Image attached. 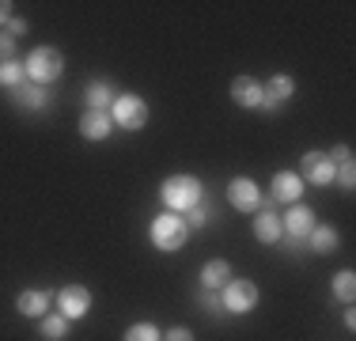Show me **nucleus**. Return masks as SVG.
I'll list each match as a JSON object with an SVG mask.
<instances>
[{"instance_id": "obj_5", "label": "nucleus", "mask_w": 356, "mask_h": 341, "mask_svg": "<svg viewBox=\"0 0 356 341\" xmlns=\"http://www.w3.org/2000/svg\"><path fill=\"white\" fill-rule=\"evenodd\" d=\"M258 300H261V292L250 277H232L220 288V303H224L227 315H250L258 307Z\"/></svg>"}, {"instance_id": "obj_8", "label": "nucleus", "mask_w": 356, "mask_h": 341, "mask_svg": "<svg viewBox=\"0 0 356 341\" xmlns=\"http://www.w3.org/2000/svg\"><path fill=\"white\" fill-rule=\"evenodd\" d=\"M227 205H232L235 212H258L261 209V190L258 182L247 175H235L232 182H227Z\"/></svg>"}, {"instance_id": "obj_17", "label": "nucleus", "mask_w": 356, "mask_h": 341, "mask_svg": "<svg viewBox=\"0 0 356 341\" xmlns=\"http://www.w3.org/2000/svg\"><path fill=\"white\" fill-rule=\"evenodd\" d=\"M303 243H307L311 254H330V251H337L341 235H337V228H330V224H315V228H311V235L303 239Z\"/></svg>"}, {"instance_id": "obj_13", "label": "nucleus", "mask_w": 356, "mask_h": 341, "mask_svg": "<svg viewBox=\"0 0 356 341\" xmlns=\"http://www.w3.org/2000/svg\"><path fill=\"white\" fill-rule=\"evenodd\" d=\"M254 239L266 246H277L284 239V228H281V216L273 212V205L269 209H258V216H254Z\"/></svg>"}, {"instance_id": "obj_7", "label": "nucleus", "mask_w": 356, "mask_h": 341, "mask_svg": "<svg viewBox=\"0 0 356 341\" xmlns=\"http://www.w3.org/2000/svg\"><path fill=\"white\" fill-rule=\"evenodd\" d=\"M315 224H318L315 209H311V205H303V201H296L292 209H288V216H281V228H284L288 246H300L303 239L311 235V228H315Z\"/></svg>"}, {"instance_id": "obj_26", "label": "nucleus", "mask_w": 356, "mask_h": 341, "mask_svg": "<svg viewBox=\"0 0 356 341\" xmlns=\"http://www.w3.org/2000/svg\"><path fill=\"white\" fill-rule=\"evenodd\" d=\"M197 303L205 307L209 315H213V311L220 315V311H224V303H220V292H213V288H201V292H197Z\"/></svg>"}, {"instance_id": "obj_6", "label": "nucleus", "mask_w": 356, "mask_h": 341, "mask_svg": "<svg viewBox=\"0 0 356 341\" xmlns=\"http://www.w3.org/2000/svg\"><path fill=\"white\" fill-rule=\"evenodd\" d=\"M54 300H57V315H65L69 322H80L91 315V288L88 285H65Z\"/></svg>"}, {"instance_id": "obj_9", "label": "nucleus", "mask_w": 356, "mask_h": 341, "mask_svg": "<svg viewBox=\"0 0 356 341\" xmlns=\"http://www.w3.org/2000/svg\"><path fill=\"white\" fill-rule=\"evenodd\" d=\"M334 159L326 156V152H303V159H300V170L296 175L303 178V182H311V186H330L334 182Z\"/></svg>"}, {"instance_id": "obj_14", "label": "nucleus", "mask_w": 356, "mask_h": 341, "mask_svg": "<svg viewBox=\"0 0 356 341\" xmlns=\"http://www.w3.org/2000/svg\"><path fill=\"white\" fill-rule=\"evenodd\" d=\"M232 102L243 110H258L261 106V84L254 76H235L232 80Z\"/></svg>"}, {"instance_id": "obj_29", "label": "nucleus", "mask_w": 356, "mask_h": 341, "mask_svg": "<svg viewBox=\"0 0 356 341\" xmlns=\"http://www.w3.org/2000/svg\"><path fill=\"white\" fill-rule=\"evenodd\" d=\"M163 341H193V330H186V326H175V330H167Z\"/></svg>"}, {"instance_id": "obj_12", "label": "nucleus", "mask_w": 356, "mask_h": 341, "mask_svg": "<svg viewBox=\"0 0 356 341\" xmlns=\"http://www.w3.org/2000/svg\"><path fill=\"white\" fill-rule=\"evenodd\" d=\"M269 193H273V201L296 205V201L303 198V178L296 175V170H277L273 182H269Z\"/></svg>"}, {"instance_id": "obj_10", "label": "nucleus", "mask_w": 356, "mask_h": 341, "mask_svg": "<svg viewBox=\"0 0 356 341\" xmlns=\"http://www.w3.org/2000/svg\"><path fill=\"white\" fill-rule=\"evenodd\" d=\"M292 91H296V80L288 72H277V76H269L266 84H261V106L258 110H266V114H273V110H281L288 99H292Z\"/></svg>"}, {"instance_id": "obj_32", "label": "nucleus", "mask_w": 356, "mask_h": 341, "mask_svg": "<svg viewBox=\"0 0 356 341\" xmlns=\"http://www.w3.org/2000/svg\"><path fill=\"white\" fill-rule=\"evenodd\" d=\"M341 322H345V330H356V311H353V307H345Z\"/></svg>"}, {"instance_id": "obj_18", "label": "nucleus", "mask_w": 356, "mask_h": 341, "mask_svg": "<svg viewBox=\"0 0 356 341\" xmlns=\"http://www.w3.org/2000/svg\"><path fill=\"white\" fill-rule=\"evenodd\" d=\"M12 95H15V102H19L23 110H46L49 106V95H46V88H38V84H31V80H23L19 88H12Z\"/></svg>"}, {"instance_id": "obj_2", "label": "nucleus", "mask_w": 356, "mask_h": 341, "mask_svg": "<svg viewBox=\"0 0 356 341\" xmlns=\"http://www.w3.org/2000/svg\"><path fill=\"white\" fill-rule=\"evenodd\" d=\"M23 76H27L31 84H38V88L61 80L65 76V54L57 46H35L23 57Z\"/></svg>"}, {"instance_id": "obj_22", "label": "nucleus", "mask_w": 356, "mask_h": 341, "mask_svg": "<svg viewBox=\"0 0 356 341\" xmlns=\"http://www.w3.org/2000/svg\"><path fill=\"white\" fill-rule=\"evenodd\" d=\"M122 341H163V330H159L156 322H133L122 334Z\"/></svg>"}, {"instance_id": "obj_25", "label": "nucleus", "mask_w": 356, "mask_h": 341, "mask_svg": "<svg viewBox=\"0 0 356 341\" xmlns=\"http://www.w3.org/2000/svg\"><path fill=\"white\" fill-rule=\"evenodd\" d=\"M334 182L341 186L345 193H353L356 190V164L349 159V164H337V170H334Z\"/></svg>"}, {"instance_id": "obj_20", "label": "nucleus", "mask_w": 356, "mask_h": 341, "mask_svg": "<svg viewBox=\"0 0 356 341\" xmlns=\"http://www.w3.org/2000/svg\"><path fill=\"white\" fill-rule=\"evenodd\" d=\"M232 280V266H227L224 258H213L201 266V288H213V292H220V288Z\"/></svg>"}, {"instance_id": "obj_30", "label": "nucleus", "mask_w": 356, "mask_h": 341, "mask_svg": "<svg viewBox=\"0 0 356 341\" xmlns=\"http://www.w3.org/2000/svg\"><path fill=\"white\" fill-rule=\"evenodd\" d=\"M31 31V23L27 19H15L12 15V23H8V34H12V38H19V34H27Z\"/></svg>"}, {"instance_id": "obj_3", "label": "nucleus", "mask_w": 356, "mask_h": 341, "mask_svg": "<svg viewBox=\"0 0 356 341\" xmlns=\"http://www.w3.org/2000/svg\"><path fill=\"white\" fill-rule=\"evenodd\" d=\"M148 239H152L156 251L175 254V251H182V246L190 243V228H186V220L178 216V212H159V216H152Z\"/></svg>"}, {"instance_id": "obj_24", "label": "nucleus", "mask_w": 356, "mask_h": 341, "mask_svg": "<svg viewBox=\"0 0 356 341\" xmlns=\"http://www.w3.org/2000/svg\"><path fill=\"white\" fill-rule=\"evenodd\" d=\"M27 80V76H23V65L19 61H0V88H19V84Z\"/></svg>"}, {"instance_id": "obj_4", "label": "nucleus", "mask_w": 356, "mask_h": 341, "mask_svg": "<svg viewBox=\"0 0 356 341\" xmlns=\"http://www.w3.org/2000/svg\"><path fill=\"white\" fill-rule=\"evenodd\" d=\"M148 118H152V106L137 95V91H118V99L110 102V122H114V129L137 133L148 125Z\"/></svg>"}, {"instance_id": "obj_23", "label": "nucleus", "mask_w": 356, "mask_h": 341, "mask_svg": "<svg viewBox=\"0 0 356 341\" xmlns=\"http://www.w3.org/2000/svg\"><path fill=\"white\" fill-rule=\"evenodd\" d=\"M182 220H186V228H190V232H201V228H209L216 216H213V209L201 201V205H193L190 212H182Z\"/></svg>"}, {"instance_id": "obj_11", "label": "nucleus", "mask_w": 356, "mask_h": 341, "mask_svg": "<svg viewBox=\"0 0 356 341\" xmlns=\"http://www.w3.org/2000/svg\"><path fill=\"white\" fill-rule=\"evenodd\" d=\"M80 136L83 141H106L110 133H114V122H110V110H83V118H80Z\"/></svg>"}, {"instance_id": "obj_28", "label": "nucleus", "mask_w": 356, "mask_h": 341, "mask_svg": "<svg viewBox=\"0 0 356 341\" xmlns=\"http://www.w3.org/2000/svg\"><path fill=\"white\" fill-rule=\"evenodd\" d=\"M326 156L334 159V167H337V164H349V159H353V148H349V144H337V148H330Z\"/></svg>"}, {"instance_id": "obj_19", "label": "nucleus", "mask_w": 356, "mask_h": 341, "mask_svg": "<svg viewBox=\"0 0 356 341\" xmlns=\"http://www.w3.org/2000/svg\"><path fill=\"white\" fill-rule=\"evenodd\" d=\"M38 334H42V341H69L72 322L65 319V315L49 311V315H42V319H38Z\"/></svg>"}, {"instance_id": "obj_1", "label": "nucleus", "mask_w": 356, "mask_h": 341, "mask_svg": "<svg viewBox=\"0 0 356 341\" xmlns=\"http://www.w3.org/2000/svg\"><path fill=\"white\" fill-rule=\"evenodd\" d=\"M159 201L167 205V212H178V216H182L193 205L205 201V186H201L197 175H171L159 186Z\"/></svg>"}, {"instance_id": "obj_21", "label": "nucleus", "mask_w": 356, "mask_h": 341, "mask_svg": "<svg viewBox=\"0 0 356 341\" xmlns=\"http://www.w3.org/2000/svg\"><path fill=\"white\" fill-rule=\"evenodd\" d=\"M334 300H341L345 307H353V300H356V273L353 269H341V273H334Z\"/></svg>"}, {"instance_id": "obj_31", "label": "nucleus", "mask_w": 356, "mask_h": 341, "mask_svg": "<svg viewBox=\"0 0 356 341\" xmlns=\"http://www.w3.org/2000/svg\"><path fill=\"white\" fill-rule=\"evenodd\" d=\"M12 23V0H0V27Z\"/></svg>"}, {"instance_id": "obj_27", "label": "nucleus", "mask_w": 356, "mask_h": 341, "mask_svg": "<svg viewBox=\"0 0 356 341\" xmlns=\"http://www.w3.org/2000/svg\"><path fill=\"white\" fill-rule=\"evenodd\" d=\"M0 61H15V38L8 31H0Z\"/></svg>"}, {"instance_id": "obj_15", "label": "nucleus", "mask_w": 356, "mask_h": 341, "mask_svg": "<svg viewBox=\"0 0 356 341\" xmlns=\"http://www.w3.org/2000/svg\"><path fill=\"white\" fill-rule=\"evenodd\" d=\"M49 300H54V296L42 292V288H27V292L15 296V311H19L23 319H42V315H49Z\"/></svg>"}, {"instance_id": "obj_16", "label": "nucleus", "mask_w": 356, "mask_h": 341, "mask_svg": "<svg viewBox=\"0 0 356 341\" xmlns=\"http://www.w3.org/2000/svg\"><path fill=\"white\" fill-rule=\"evenodd\" d=\"M114 99H118V91L110 80H88L83 84V102H88V110H110Z\"/></svg>"}]
</instances>
